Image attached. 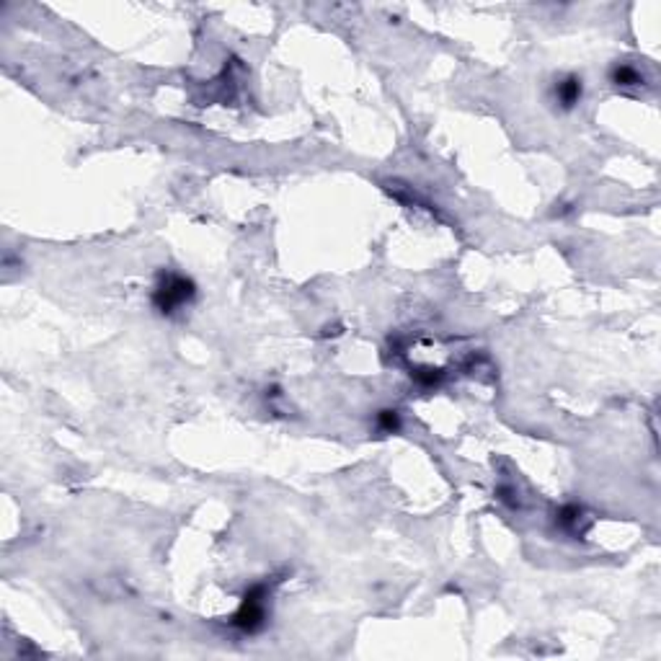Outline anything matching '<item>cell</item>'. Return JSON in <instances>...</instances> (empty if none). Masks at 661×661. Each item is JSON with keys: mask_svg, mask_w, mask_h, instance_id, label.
I'll return each mask as SVG.
<instances>
[{"mask_svg": "<svg viewBox=\"0 0 661 661\" xmlns=\"http://www.w3.org/2000/svg\"><path fill=\"white\" fill-rule=\"evenodd\" d=\"M197 297V284L176 272H163L155 281L153 290V308L161 316H176L179 310L189 308Z\"/></svg>", "mask_w": 661, "mask_h": 661, "instance_id": "1", "label": "cell"}, {"mask_svg": "<svg viewBox=\"0 0 661 661\" xmlns=\"http://www.w3.org/2000/svg\"><path fill=\"white\" fill-rule=\"evenodd\" d=\"M584 519V509L576 507V504H566V507L555 514V525L561 530H569V532H579V525Z\"/></svg>", "mask_w": 661, "mask_h": 661, "instance_id": "4", "label": "cell"}, {"mask_svg": "<svg viewBox=\"0 0 661 661\" xmlns=\"http://www.w3.org/2000/svg\"><path fill=\"white\" fill-rule=\"evenodd\" d=\"M377 429H380V432H385V434L398 432V429H400V414H398V411H395V408H385V411H380V414H377Z\"/></svg>", "mask_w": 661, "mask_h": 661, "instance_id": "6", "label": "cell"}, {"mask_svg": "<svg viewBox=\"0 0 661 661\" xmlns=\"http://www.w3.org/2000/svg\"><path fill=\"white\" fill-rule=\"evenodd\" d=\"M411 377H414L416 382H421V385H426V388H434V385H439V380H442L444 375H442V370L421 367V370H414V372H411Z\"/></svg>", "mask_w": 661, "mask_h": 661, "instance_id": "7", "label": "cell"}, {"mask_svg": "<svg viewBox=\"0 0 661 661\" xmlns=\"http://www.w3.org/2000/svg\"><path fill=\"white\" fill-rule=\"evenodd\" d=\"M612 83L615 85H623V88H630V85H641L643 75L635 70L633 65H615L612 67Z\"/></svg>", "mask_w": 661, "mask_h": 661, "instance_id": "5", "label": "cell"}, {"mask_svg": "<svg viewBox=\"0 0 661 661\" xmlns=\"http://www.w3.org/2000/svg\"><path fill=\"white\" fill-rule=\"evenodd\" d=\"M269 597H272V589L266 584H254L243 594V602L236 615L230 617V625L240 633H259L269 617Z\"/></svg>", "mask_w": 661, "mask_h": 661, "instance_id": "2", "label": "cell"}, {"mask_svg": "<svg viewBox=\"0 0 661 661\" xmlns=\"http://www.w3.org/2000/svg\"><path fill=\"white\" fill-rule=\"evenodd\" d=\"M553 96H555V104L561 106V109H573L576 104L581 101V96H584V83H581L579 75H566V78H561V81H555V85H553Z\"/></svg>", "mask_w": 661, "mask_h": 661, "instance_id": "3", "label": "cell"}]
</instances>
